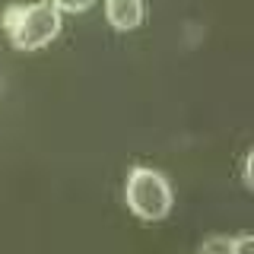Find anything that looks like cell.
I'll list each match as a JSON object with an SVG mask.
<instances>
[{
    "label": "cell",
    "mask_w": 254,
    "mask_h": 254,
    "mask_svg": "<svg viewBox=\"0 0 254 254\" xmlns=\"http://www.w3.org/2000/svg\"><path fill=\"white\" fill-rule=\"evenodd\" d=\"M229 248H232V238H226V235H210V238L200 245V254H229Z\"/></svg>",
    "instance_id": "277c9868"
},
{
    "label": "cell",
    "mask_w": 254,
    "mask_h": 254,
    "mask_svg": "<svg viewBox=\"0 0 254 254\" xmlns=\"http://www.w3.org/2000/svg\"><path fill=\"white\" fill-rule=\"evenodd\" d=\"M61 13L51 3H32L22 6V16L16 22V29L10 32V42L19 51H38V48L51 45L61 32Z\"/></svg>",
    "instance_id": "7a4b0ae2"
},
{
    "label": "cell",
    "mask_w": 254,
    "mask_h": 254,
    "mask_svg": "<svg viewBox=\"0 0 254 254\" xmlns=\"http://www.w3.org/2000/svg\"><path fill=\"white\" fill-rule=\"evenodd\" d=\"M19 16H22V6H10V10L3 13V29H6V35L16 29V22H19Z\"/></svg>",
    "instance_id": "52a82bcc"
},
{
    "label": "cell",
    "mask_w": 254,
    "mask_h": 254,
    "mask_svg": "<svg viewBox=\"0 0 254 254\" xmlns=\"http://www.w3.org/2000/svg\"><path fill=\"white\" fill-rule=\"evenodd\" d=\"M229 254H254V235H238L232 238V248H229Z\"/></svg>",
    "instance_id": "8992f818"
},
{
    "label": "cell",
    "mask_w": 254,
    "mask_h": 254,
    "mask_svg": "<svg viewBox=\"0 0 254 254\" xmlns=\"http://www.w3.org/2000/svg\"><path fill=\"white\" fill-rule=\"evenodd\" d=\"M143 0H105V19L118 32H133L143 22Z\"/></svg>",
    "instance_id": "3957f363"
},
{
    "label": "cell",
    "mask_w": 254,
    "mask_h": 254,
    "mask_svg": "<svg viewBox=\"0 0 254 254\" xmlns=\"http://www.w3.org/2000/svg\"><path fill=\"white\" fill-rule=\"evenodd\" d=\"M124 197L127 206L137 219L146 222H159L172 213V185L162 172L146 169V165H137L127 175V185H124Z\"/></svg>",
    "instance_id": "6da1fadb"
},
{
    "label": "cell",
    "mask_w": 254,
    "mask_h": 254,
    "mask_svg": "<svg viewBox=\"0 0 254 254\" xmlns=\"http://www.w3.org/2000/svg\"><path fill=\"white\" fill-rule=\"evenodd\" d=\"M251 162H254V153H248V159H245V188H254V178H251Z\"/></svg>",
    "instance_id": "ba28073f"
},
{
    "label": "cell",
    "mask_w": 254,
    "mask_h": 254,
    "mask_svg": "<svg viewBox=\"0 0 254 254\" xmlns=\"http://www.w3.org/2000/svg\"><path fill=\"white\" fill-rule=\"evenodd\" d=\"M51 6L58 13H86L92 6V0H51Z\"/></svg>",
    "instance_id": "5b68a950"
}]
</instances>
